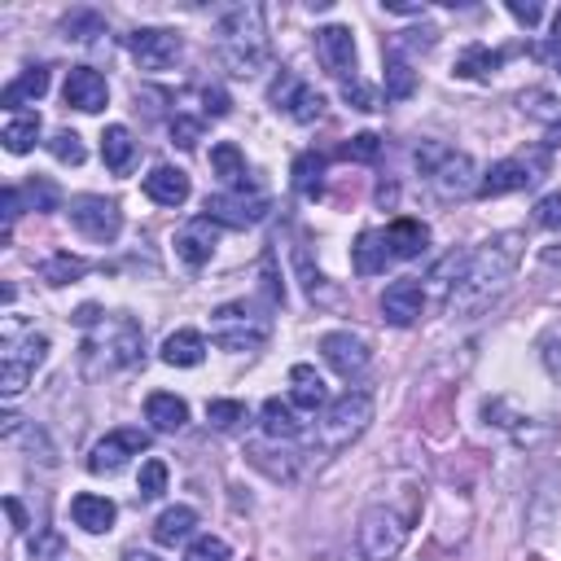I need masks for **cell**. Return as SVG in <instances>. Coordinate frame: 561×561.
I'll list each match as a JSON object with an SVG mask.
<instances>
[{
	"label": "cell",
	"mask_w": 561,
	"mask_h": 561,
	"mask_svg": "<svg viewBox=\"0 0 561 561\" xmlns=\"http://www.w3.org/2000/svg\"><path fill=\"white\" fill-rule=\"evenodd\" d=\"M352 264H356V272H360V277H373V272H382L386 264H395V259H391V251H386L382 229H369V233H360V238H356V246H352Z\"/></svg>",
	"instance_id": "29"
},
{
	"label": "cell",
	"mask_w": 561,
	"mask_h": 561,
	"mask_svg": "<svg viewBox=\"0 0 561 561\" xmlns=\"http://www.w3.org/2000/svg\"><path fill=\"white\" fill-rule=\"evenodd\" d=\"M316 58H320V66L329 71V75H339L343 84L347 79H356V36H352V27H320L316 31Z\"/></svg>",
	"instance_id": "16"
},
{
	"label": "cell",
	"mask_w": 561,
	"mask_h": 561,
	"mask_svg": "<svg viewBox=\"0 0 561 561\" xmlns=\"http://www.w3.org/2000/svg\"><path fill=\"white\" fill-rule=\"evenodd\" d=\"M382 238H386V251H391L395 264L399 259H417L430 246V229L421 219H395V224H386V229H382Z\"/></svg>",
	"instance_id": "20"
},
{
	"label": "cell",
	"mask_w": 561,
	"mask_h": 561,
	"mask_svg": "<svg viewBox=\"0 0 561 561\" xmlns=\"http://www.w3.org/2000/svg\"><path fill=\"white\" fill-rule=\"evenodd\" d=\"M18 193L31 202V211H58V189H53L49 180H40V176H36V180H27Z\"/></svg>",
	"instance_id": "43"
},
{
	"label": "cell",
	"mask_w": 561,
	"mask_h": 561,
	"mask_svg": "<svg viewBox=\"0 0 561 561\" xmlns=\"http://www.w3.org/2000/svg\"><path fill=\"white\" fill-rule=\"evenodd\" d=\"M44 92H49V71L44 66H31L14 84H5V92H0V105H5V110H23V105L40 101Z\"/></svg>",
	"instance_id": "28"
},
{
	"label": "cell",
	"mask_w": 561,
	"mask_h": 561,
	"mask_svg": "<svg viewBox=\"0 0 561 561\" xmlns=\"http://www.w3.org/2000/svg\"><path fill=\"white\" fill-rule=\"evenodd\" d=\"M197 137H202V124H197V119H184V115L171 119V141H176L180 150H193Z\"/></svg>",
	"instance_id": "48"
},
{
	"label": "cell",
	"mask_w": 561,
	"mask_h": 561,
	"mask_svg": "<svg viewBox=\"0 0 561 561\" xmlns=\"http://www.w3.org/2000/svg\"><path fill=\"white\" fill-rule=\"evenodd\" d=\"M184 561H233V552L219 535H202V539H193L184 548Z\"/></svg>",
	"instance_id": "41"
},
{
	"label": "cell",
	"mask_w": 561,
	"mask_h": 561,
	"mask_svg": "<svg viewBox=\"0 0 561 561\" xmlns=\"http://www.w3.org/2000/svg\"><path fill=\"white\" fill-rule=\"evenodd\" d=\"M44 356H49V339H44V333H27L23 343L5 339V360H0V395H5V399L23 395L27 382H31V373L44 365Z\"/></svg>",
	"instance_id": "9"
},
{
	"label": "cell",
	"mask_w": 561,
	"mask_h": 561,
	"mask_svg": "<svg viewBox=\"0 0 561 561\" xmlns=\"http://www.w3.org/2000/svg\"><path fill=\"white\" fill-rule=\"evenodd\" d=\"M193 526H197V513H193L189 505H176V509H163V513H158L154 539H158V544H180V539L193 535Z\"/></svg>",
	"instance_id": "32"
},
{
	"label": "cell",
	"mask_w": 561,
	"mask_h": 561,
	"mask_svg": "<svg viewBox=\"0 0 561 561\" xmlns=\"http://www.w3.org/2000/svg\"><path fill=\"white\" fill-rule=\"evenodd\" d=\"M206 421H211L215 430L229 434V430H242V425L251 421V412H246L242 399H211V404H206Z\"/></svg>",
	"instance_id": "35"
},
{
	"label": "cell",
	"mask_w": 561,
	"mask_h": 561,
	"mask_svg": "<svg viewBox=\"0 0 561 561\" xmlns=\"http://www.w3.org/2000/svg\"><path fill=\"white\" fill-rule=\"evenodd\" d=\"M211 167H215V176L229 184V193H246V184H251V171H246V158H242V150L233 145V141H219L215 150H211Z\"/></svg>",
	"instance_id": "25"
},
{
	"label": "cell",
	"mask_w": 561,
	"mask_h": 561,
	"mask_svg": "<svg viewBox=\"0 0 561 561\" xmlns=\"http://www.w3.org/2000/svg\"><path fill=\"white\" fill-rule=\"evenodd\" d=\"M5 150L10 154H27L36 141H40V115H18V119H10V128H5Z\"/></svg>",
	"instance_id": "36"
},
{
	"label": "cell",
	"mask_w": 561,
	"mask_h": 561,
	"mask_svg": "<svg viewBox=\"0 0 561 561\" xmlns=\"http://www.w3.org/2000/svg\"><path fill=\"white\" fill-rule=\"evenodd\" d=\"M62 557V535L58 531H44L31 539V561H58Z\"/></svg>",
	"instance_id": "49"
},
{
	"label": "cell",
	"mask_w": 561,
	"mask_h": 561,
	"mask_svg": "<svg viewBox=\"0 0 561 561\" xmlns=\"http://www.w3.org/2000/svg\"><path fill=\"white\" fill-rule=\"evenodd\" d=\"M382 154V141L373 137V132H360V137H352L347 145H343V158H356V163H373Z\"/></svg>",
	"instance_id": "44"
},
{
	"label": "cell",
	"mask_w": 561,
	"mask_h": 561,
	"mask_svg": "<svg viewBox=\"0 0 561 561\" xmlns=\"http://www.w3.org/2000/svg\"><path fill=\"white\" fill-rule=\"evenodd\" d=\"M97 333L84 343V365L88 373H115V369H132L141 360L145 333L132 316H101L92 324Z\"/></svg>",
	"instance_id": "3"
},
{
	"label": "cell",
	"mask_w": 561,
	"mask_h": 561,
	"mask_svg": "<svg viewBox=\"0 0 561 561\" xmlns=\"http://www.w3.org/2000/svg\"><path fill=\"white\" fill-rule=\"evenodd\" d=\"M294 264H298V272H303V290H307V298L316 303V298H324V277L320 272H311V264H307V251L303 246H294Z\"/></svg>",
	"instance_id": "46"
},
{
	"label": "cell",
	"mask_w": 561,
	"mask_h": 561,
	"mask_svg": "<svg viewBox=\"0 0 561 561\" xmlns=\"http://www.w3.org/2000/svg\"><path fill=\"white\" fill-rule=\"evenodd\" d=\"M373 421V395L369 391H347L339 395L324 417H320V447L324 452H343V447H352Z\"/></svg>",
	"instance_id": "5"
},
{
	"label": "cell",
	"mask_w": 561,
	"mask_h": 561,
	"mask_svg": "<svg viewBox=\"0 0 561 561\" xmlns=\"http://www.w3.org/2000/svg\"><path fill=\"white\" fill-rule=\"evenodd\" d=\"M66 215H71V224H75V233H84L88 242H115L119 233H124V211H119V202H110V197H101V193H79V197H71V206H66Z\"/></svg>",
	"instance_id": "8"
},
{
	"label": "cell",
	"mask_w": 561,
	"mask_h": 561,
	"mask_svg": "<svg viewBox=\"0 0 561 561\" xmlns=\"http://www.w3.org/2000/svg\"><path fill=\"white\" fill-rule=\"evenodd\" d=\"M544 369H548V378L561 382V339H548L544 343Z\"/></svg>",
	"instance_id": "51"
},
{
	"label": "cell",
	"mask_w": 561,
	"mask_h": 561,
	"mask_svg": "<svg viewBox=\"0 0 561 561\" xmlns=\"http://www.w3.org/2000/svg\"><path fill=\"white\" fill-rule=\"evenodd\" d=\"M202 101H206V115H229V97H224V88H206L202 92Z\"/></svg>",
	"instance_id": "52"
},
{
	"label": "cell",
	"mask_w": 561,
	"mask_h": 561,
	"mask_svg": "<svg viewBox=\"0 0 561 561\" xmlns=\"http://www.w3.org/2000/svg\"><path fill=\"white\" fill-rule=\"evenodd\" d=\"M531 53H535L539 62H548V66H552L557 75H561V36H552V40H544V44H535Z\"/></svg>",
	"instance_id": "50"
},
{
	"label": "cell",
	"mask_w": 561,
	"mask_h": 561,
	"mask_svg": "<svg viewBox=\"0 0 561 561\" xmlns=\"http://www.w3.org/2000/svg\"><path fill=\"white\" fill-rule=\"evenodd\" d=\"M71 518H75V526H84L88 535H101V531H110V526H115L119 509H115V500H105V496L79 492V496L71 500Z\"/></svg>",
	"instance_id": "21"
},
{
	"label": "cell",
	"mask_w": 561,
	"mask_h": 561,
	"mask_svg": "<svg viewBox=\"0 0 561 561\" xmlns=\"http://www.w3.org/2000/svg\"><path fill=\"white\" fill-rule=\"evenodd\" d=\"M522 251H526V238H522V233H500V238L483 242V246L470 255V264H466L461 281H457V290L447 294V311H457V316H479V311H487V307L505 294V285L513 281V272H518V264H522Z\"/></svg>",
	"instance_id": "1"
},
{
	"label": "cell",
	"mask_w": 561,
	"mask_h": 561,
	"mask_svg": "<svg viewBox=\"0 0 561 561\" xmlns=\"http://www.w3.org/2000/svg\"><path fill=\"white\" fill-rule=\"evenodd\" d=\"M268 211H272V202L264 193H251V197L246 193H215L202 206V215L215 219L219 229H255Z\"/></svg>",
	"instance_id": "11"
},
{
	"label": "cell",
	"mask_w": 561,
	"mask_h": 561,
	"mask_svg": "<svg viewBox=\"0 0 561 561\" xmlns=\"http://www.w3.org/2000/svg\"><path fill=\"white\" fill-rule=\"evenodd\" d=\"M264 434L268 438H298L303 434V421L294 417V404H285V399H264Z\"/></svg>",
	"instance_id": "31"
},
{
	"label": "cell",
	"mask_w": 561,
	"mask_h": 561,
	"mask_svg": "<svg viewBox=\"0 0 561 561\" xmlns=\"http://www.w3.org/2000/svg\"><path fill=\"white\" fill-rule=\"evenodd\" d=\"M268 101L281 110V115H290L294 124H316V119L324 115V97H320L307 79H298V75H290V71L277 75V84L268 88Z\"/></svg>",
	"instance_id": "10"
},
{
	"label": "cell",
	"mask_w": 561,
	"mask_h": 561,
	"mask_svg": "<svg viewBox=\"0 0 561 561\" xmlns=\"http://www.w3.org/2000/svg\"><path fill=\"white\" fill-rule=\"evenodd\" d=\"M150 447V434L145 430H115V434H105L92 443V452H88V470L92 474H119L132 457H141Z\"/></svg>",
	"instance_id": "12"
},
{
	"label": "cell",
	"mask_w": 561,
	"mask_h": 561,
	"mask_svg": "<svg viewBox=\"0 0 561 561\" xmlns=\"http://www.w3.org/2000/svg\"><path fill=\"white\" fill-rule=\"evenodd\" d=\"M290 404L316 412V408H329V391H324V378L311 369V365H294L290 369Z\"/></svg>",
	"instance_id": "24"
},
{
	"label": "cell",
	"mask_w": 561,
	"mask_h": 561,
	"mask_svg": "<svg viewBox=\"0 0 561 561\" xmlns=\"http://www.w3.org/2000/svg\"><path fill=\"white\" fill-rule=\"evenodd\" d=\"M320 356H324V365L333 369V373H343V378H356V373H365L369 369V343L360 339V333H352V329H333V333H324L320 339Z\"/></svg>",
	"instance_id": "15"
},
{
	"label": "cell",
	"mask_w": 561,
	"mask_h": 561,
	"mask_svg": "<svg viewBox=\"0 0 561 561\" xmlns=\"http://www.w3.org/2000/svg\"><path fill=\"white\" fill-rule=\"evenodd\" d=\"M88 272V264L79 259V255H53L44 268H40V277L49 281V285H66V281H79Z\"/></svg>",
	"instance_id": "39"
},
{
	"label": "cell",
	"mask_w": 561,
	"mask_h": 561,
	"mask_svg": "<svg viewBox=\"0 0 561 561\" xmlns=\"http://www.w3.org/2000/svg\"><path fill=\"white\" fill-rule=\"evenodd\" d=\"M215 238H219V224L206 219V215H193L184 229L176 233V255H180L189 268H202V264H211V255H215Z\"/></svg>",
	"instance_id": "17"
},
{
	"label": "cell",
	"mask_w": 561,
	"mask_h": 561,
	"mask_svg": "<svg viewBox=\"0 0 561 561\" xmlns=\"http://www.w3.org/2000/svg\"><path fill=\"white\" fill-rule=\"evenodd\" d=\"M49 154H53L58 163H71V167H79V163H84V141H79L71 128H62V132H53V141H49Z\"/></svg>",
	"instance_id": "42"
},
{
	"label": "cell",
	"mask_w": 561,
	"mask_h": 561,
	"mask_svg": "<svg viewBox=\"0 0 561 561\" xmlns=\"http://www.w3.org/2000/svg\"><path fill=\"white\" fill-rule=\"evenodd\" d=\"M92 36H105V18H101V14H92V10H75V14L66 18V40L88 44Z\"/></svg>",
	"instance_id": "40"
},
{
	"label": "cell",
	"mask_w": 561,
	"mask_h": 561,
	"mask_svg": "<svg viewBox=\"0 0 561 561\" xmlns=\"http://www.w3.org/2000/svg\"><path fill=\"white\" fill-rule=\"evenodd\" d=\"M544 176V158L539 154H522V158H505L496 163L483 180H479V197H500V193H518L531 189Z\"/></svg>",
	"instance_id": "13"
},
{
	"label": "cell",
	"mask_w": 561,
	"mask_h": 561,
	"mask_svg": "<svg viewBox=\"0 0 561 561\" xmlns=\"http://www.w3.org/2000/svg\"><path fill=\"white\" fill-rule=\"evenodd\" d=\"M343 97H347L356 110H378V88H369L365 79H347V84H343Z\"/></svg>",
	"instance_id": "47"
},
{
	"label": "cell",
	"mask_w": 561,
	"mask_h": 561,
	"mask_svg": "<svg viewBox=\"0 0 561 561\" xmlns=\"http://www.w3.org/2000/svg\"><path fill=\"white\" fill-rule=\"evenodd\" d=\"M110 101V84H105V75L101 71H92V66H75L71 75H66V105H75V110H84V115H97V110Z\"/></svg>",
	"instance_id": "19"
},
{
	"label": "cell",
	"mask_w": 561,
	"mask_h": 561,
	"mask_svg": "<svg viewBox=\"0 0 561 561\" xmlns=\"http://www.w3.org/2000/svg\"><path fill=\"white\" fill-rule=\"evenodd\" d=\"M5 509H10V522H14V531H27V509L18 505V496H5Z\"/></svg>",
	"instance_id": "54"
},
{
	"label": "cell",
	"mask_w": 561,
	"mask_h": 561,
	"mask_svg": "<svg viewBox=\"0 0 561 561\" xmlns=\"http://www.w3.org/2000/svg\"><path fill=\"white\" fill-rule=\"evenodd\" d=\"M101 158H105V167L115 171V176H124V171L132 167L137 141H132V132H128L124 124H110V128L101 132Z\"/></svg>",
	"instance_id": "27"
},
{
	"label": "cell",
	"mask_w": 561,
	"mask_h": 561,
	"mask_svg": "<svg viewBox=\"0 0 561 561\" xmlns=\"http://www.w3.org/2000/svg\"><path fill=\"white\" fill-rule=\"evenodd\" d=\"M246 461H251L255 470H264L272 483H294V479H298V461H294V452H290V457H281V452H272L268 443H251V447H246Z\"/></svg>",
	"instance_id": "30"
},
{
	"label": "cell",
	"mask_w": 561,
	"mask_h": 561,
	"mask_svg": "<svg viewBox=\"0 0 561 561\" xmlns=\"http://www.w3.org/2000/svg\"><path fill=\"white\" fill-rule=\"evenodd\" d=\"M294 189L303 197H320L324 193V154L307 150V154L294 158Z\"/></svg>",
	"instance_id": "33"
},
{
	"label": "cell",
	"mask_w": 561,
	"mask_h": 561,
	"mask_svg": "<svg viewBox=\"0 0 561 561\" xmlns=\"http://www.w3.org/2000/svg\"><path fill=\"white\" fill-rule=\"evenodd\" d=\"M128 53L137 58V66L145 71H167L176 66V58L184 53V40L176 31H163V27H141L128 36Z\"/></svg>",
	"instance_id": "14"
},
{
	"label": "cell",
	"mask_w": 561,
	"mask_h": 561,
	"mask_svg": "<svg viewBox=\"0 0 561 561\" xmlns=\"http://www.w3.org/2000/svg\"><path fill=\"white\" fill-rule=\"evenodd\" d=\"M202 356H206V339H202L197 329H176L171 339L163 343V360L171 369H197Z\"/></svg>",
	"instance_id": "26"
},
{
	"label": "cell",
	"mask_w": 561,
	"mask_h": 561,
	"mask_svg": "<svg viewBox=\"0 0 561 561\" xmlns=\"http://www.w3.org/2000/svg\"><path fill=\"white\" fill-rule=\"evenodd\" d=\"M412 92H417L412 66L391 53V58H386V101H404V97H412Z\"/></svg>",
	"instance_id": "37"
},
{
	"label": "cell",
	"mask_w": 561,
	"mask_h": 561,
	"mask_svg": "<svg viewBox=\"0 0 561 561\" xmlns=\"http://www.w3.org/2000/svg\"><path fill=\"white\" fill-rule=\"evenodd\" d=\"M509 14H513L518 23H526V27H535V23L544 18V10H539V5H518V0H513V5H509Z\"/></svg>",
	"instance_id": "53"
},
{
	"label": "cell",
	"mask_w": 561,
	"mask_h": 561,
	"mask_svg": "<svg viewBox=\"0 0 561 561\" xmlns=\"http://www.w3.org/2000/svg\"><path fill=\"white\" fill-rule=\"evenodd\" d=\"M421 303H425V290L404 277V281H391L386 294H382V320L395 324V329H408L417 316H421Z\"/></svg>",
	"instance_id": "18"
},
{
	"label": "cell",
	"mask_w": 561,
	"mask_h": 561,
	"mask_svg": "<svg viewBox=\"0 0 561 561\" xmlns=\"http://www.w3.org/2000/svg\"><path fill=\"white\" fill-rule=\"evenodd\" d=\"M548 145H561V119L548 128Z\"/></svg>",
	"instance_id": "56"
},
{
	"label": "cell",
	"mask_w": 561,
	"mask_h": 561,
	"mask_svg": "<svg viewBox=\"0 0 561 561\" xmlns=\"http://www.w3.org/2000/svg\"><path fill=\"white\" fill-rule=\"evenodd\" d=\"M128 561H163V557H154V552H141V548H137V552H128Z\"/></svg>",
	"instance_id": "57"
},
{
	"label": "cell",
	"mask_w": 561,
	"mask_h": 561,
	"mask_svg": "<svg viewBox=\"0 0 561 561\" xmlns=\"http://www.w3.org/2000/svg\"><path fill=\"white\" fill-rule=\"evenodd\" d=\"M215 53L238 79H251L268 66V31L259 5H238L219 18L215 27Z\"/></svg>",
	"instance_id": "2"
},
{
	"label": "cell",
	"mask_w": 561,
	"mask_h": 561,
	"mask_svg": "<svg viewBox=\"0 0 561 561\" xmlns=\"http://www.w3.org/2000/svg\"><path fill=\"white\" fill-rule=\"evenodd\" d=\"M163 492H167V466H163L158 457H150V461L141 466V479H137V500L150 505V500H158Z\"/></svg>",
	"instance_id": "38"
},
{
	"label": "cell",
	"mask_w": 561,
	"mask_h": 561,
	"mask_svg": "<svg viewBox=\"0 0 561 561\" xmlns=\"http://www.w3.org/2000/svg\"><path fill=\"white\" fill-rule=\"evenodd\" d=\"M268 316H255L246 303H224L211 311V343L224 352H259L268 343Z\"/></svg>",
	"instance_id": "6"
},
{
	"label": "cell",
	"mask_w": 561,
	"mask_h": 561,
	"mask_svg": "<svg viewBox=\"0 0 561 561\" xmlns=\"http://www.w3.org/2000/svg\"><path fill=\"white\" fill-rule=\"evenodd\" d=\"M535 224L539 229H561V189L557 193H548V197H539V206H535Z\"/></svg>",
	"instance_id": "45"
},
{
	"label": "cell",
	"mask_w": 561,
	"mask_h": 561,
	"mask_svg": "<svg viewBox=\"0 0 561 561\" xmlns=\"http://www.w3.org/2000/svg\"><path fill=\"white\" fill-rule=\"evenodd\" d=\"M395 197H399V189H395V184H382V189H378V202H382V206H386V202H395Z\"/></svg>",
	"instance_id": "55"
},
{
	"label": "cell",
	"mask_w": 561,
	"mask_h": 561,
	"mask_svg": "<svg viewBox=\"0 0 561 561\" xmlns=\"http://www.w3.org/2000/svg\"><path fill=\"white\" fill-rule=\"evenodd\" d=\"M412 158H417L421 176L434 184V193H438L443 202L479 193V167H474V158H470V154L447 150L443 141H421V145L412 150Z\"/></svg>",
	"instance_id": "4"
},
{
	"label": "cell",
	"mask_w": 561,
	"mask_h": 561,
	"mask_svg": "<svg viewBox=\"0 0 561 561\" xmlns=\"http://www.w3.org/2000/svg\"><path fill=\"white\" fill-rule=\"evenodd\" d=\"M500 62H505V53H492L487 44H470V49L457 58V75H461V79H483V75H492Z\"/></svg>",
	"instance_id": "34"
},
{
	"label": "cell",
	"mask_w": 561,
	"mask_h": 561,
	"mask_svg": "<svg viewBox=\"0 0 561 561\" xmlns=\"http://www.w3.org/2000/svg\"><path fill=\"white\" fill-rule=\"evenodd\" d=\"M145 421H150L158 434H176V430H184V421H189V404H184L180 395L154 391V395L145 399Z\"/></svg>",
	"instance_id": "23"
},
{
	"label": "cell",
	"mask_w": 561,
	"mask_h": 561,
	"mask_svg": "<svg viewBox=\"0 0 561 561\" xmlns=\"http://www.w3.org/2000/svg\"><path fill=\"white\" fill-rule=\"evenodd\" d=\"M145 197L158 202V206H184L189 202V176L180 167H154L145 176Z\"/></svg>",
	"instance_id": "22"
},
{
	"label": "cell",
	"mask_w": 561,
	"mask_h": 561,
	"mask_svg": "<svg viewBox=\"0 0 561 561\" xmlns=\"http://www.w3.org/2000/svg\"><path fill=\"white\" fill-rule=\"evenodd\" d=\"M412 531V513H399L391 505H369L360 513V552L369 561H395L408 544Z\"/></svg>",
	"instance_id": "7"
}]
</instances>
